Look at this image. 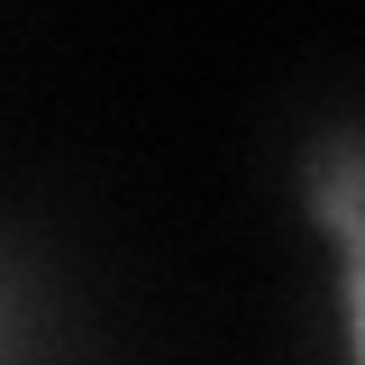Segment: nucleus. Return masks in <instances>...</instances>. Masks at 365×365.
<instances>
[{
  "mask_svg": "<svg viewBox=\"0 0 365 365\" xmlns=\"http://www.w3.org/2000/svg\"><path fill=\"white\" fill-rule=\"evenodd\" d=\"M0 365H19V292H9V274H0Z\"/></svg>",
  "mask_w": 365,
  "mask_h": 365,
  "instance_id": "obj_2",
  "label": "nucleus"
},
{
  "mask_svg": "<svg viewBox=\"0 0 365 365\" xmlns=\"http://www.w3.org/2000/svg\"><path fill=\"white\" fill-rule=\"evenodd\" d=\"M356 210H365V174H356V137L338 128L329 146L311 155V174H302V220L329 237V274H338V347L356 356Z\"/></svg>",
  "mask_w": 365,
  "mask_h": 365,
  "instance_id": "obj_1",
  "label": "nucleus"
}]
</instances>
